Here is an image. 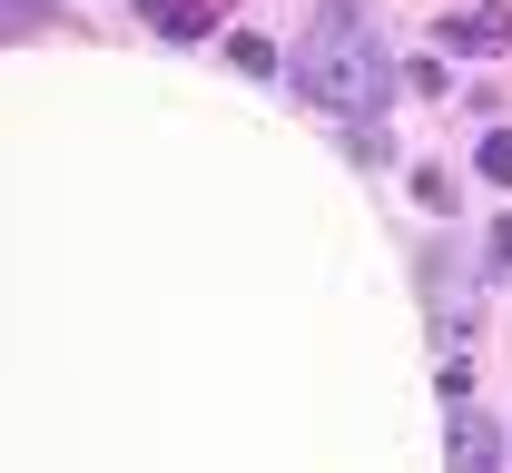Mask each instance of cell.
Segmentation results:
<instances>
[{"label":"cell","mask_w":512,"mask_h":473,"mask_svg":"<svg viewBox=\"0 0 512 473\" xmlns=\"http://www.w3.org/2000/svg\"><path fill=\"white\" fill-rule=\"evenodd\" d=\"M493 188H512V129H483V158H473Z\"/></svg>","instance_id":"8992f818"},{"label":"cell","mask_w":512,"mask_h":473,"mask_svg":"<svg viewBox=\"0 0 512 473\" xmlns=\"http://www.w3.org/2000/svg\"><path fill=\"white\" fill-rule=\"evenodd\" d=\"M345 148H355V168H384V158H394V138H384L375 119H345Z\"/></svg>","instance_id":"5b68a950"},{"label":"cell","mask_w":512,"mask_h":473,"mask_svg":"<svg viewBox=\"0 0 512 473\" xmlns=\"http://www.w3.org/2000/svg\"><path fill=\"white\" fill-rule=\"evenodd\" d=\"M453 473H503V434H493V414L473 405H453Z\"/></svg>","instance_id":"7a4b0ae2"},{"label":"cell","mask_w":512,"mask_h":473,"mask_svg":"<svg viewBox=\"0 0 512 473\" xmlns=\"http://www.w3.org/2000/svg\"><path fill=\"white\" fill-rule=\"evenodd\" d=\"M493 267L512 276V217H493Z\"/></svg>","instance_id":"ba28073f"},{"label":"cell","mask_w":512,"mask_h":473,"mask_svg":"<svg viewBox=\"0 0 512 473\" xmlns=\"http://www.w3.org/2000/svg\"><path fill=\"white\" fill-rule=\"evenodd\" d=\"M227 60L247 69V79H266V69H276V50H266V40H256V30H237V40H227Z\"/></svg>","instance_id":"52a82bcc"},{"label":"cell","mask_w":512,"mask_h":473,"mask_svg":"<svg viewBox=\"0 0 512 473\" xmlns=\"http://www.w3.org/2000/svg\"><path fill=\"white\" fill-rule=\"evenodd\" d=\"M138 10H148L158 40H207L217 30V0H138Z\"/></svg>","instance_id":"277c9868"},{"label":"cell","mask_w":512,"mask_h":473,"mask_svg":"<svg viewBox=\"0 0 512 473\" xmlns=\"http://www.w3.org/2000/svg\"><path fill=\"white\" fill-rule=\"evenodd\" d=\"M296 89H306V109L325 119H384V99L404 89V69L384 60L375 20L355 10V0H325L316 20H306V40H296Z\"/></svg>","instance_id":"6da1fadb"},{"label":"cell","mask_w":512,"mask_h":473,"mask_svg":"<svg viewBox=\"0 0 512 473\" xmlns=\"http://www.w3.org/2000/svg\"><path fill=\"white\" fill-rule=\"evenodd\" d=\"M444 40H453V50H483V60H503V50H512V10H453Z\"/></svg>","instance_id":"3957f363"}]
</instances>
